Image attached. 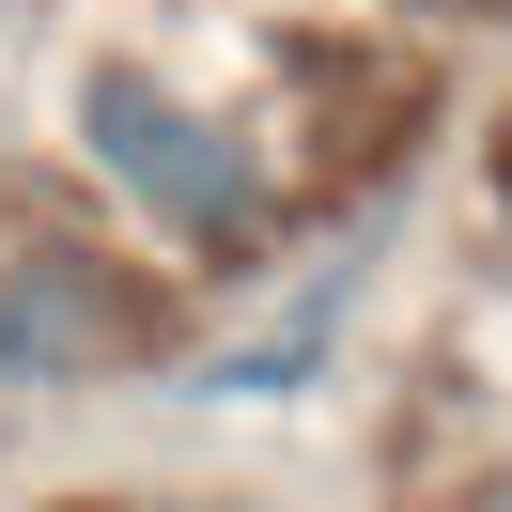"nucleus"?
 <instances>
[{
    "label": "nucleus",
    "instance_id": "nucleus-4",
    "mask_svg": "<svg viewBox=\"0 0 512 512\" xmlns=\"http://www.w3.org/2000/svg\"><path fill=\"white\" fill-rule=\"evenodd\" d=\"M140 512H233V497H140Z\"/></svg>",
    "mask_w": 512,
    "mask_h": 512
},
{
    "label": "nucleus",
    "instance_id": "nucleus-3",
    "mask_svg": "<svg viewBox=\"0 0 512 512\" xmlns=\"http://www.w3.org/2000/svg\"><path fill=\"white\" fill-rule=\"evenodd\" d=\"M342 326H357V264H311V280H295V311H264V326H233L218 357H187V388H171V404H295V388L342 357Z\"/></svg>",
    "mask_w": 512,
    "mask_h": 512
},
{
    "label": "nucleus",
    "instance_id": "nucleus-2",
    "mask_svg": "<svg viewBox=\"0 0 512 512\" xmlns=\"http://www.w3.org/2000/svg\"><path fill=\"white\" fill-rule=\"evenodd\" d=\"M125 357V280L94 249H0V404H63Z\"/></svg>",
    "mask_w": 512,
    "mask_h": 512
},
{
    "label": "nucleus",
    "instance_id": "nucleus-5",
    "mask_svg": "<svg viewBox=\"0 0 512 512\" xmlns=\"http://www.w3.org/2000/svg\"><path fill=\"white\" fill-rule=\"evenodd\" d=\"M497 512H512V497H497Z\"/></svg>",
    "mask_w": 512,
    "mask_h": 512
},
{
    "label": "nucleus",
    "instance_id": "nucleus-1",
    "mask_svg": "<svg viewBox=\"0 0 512 512\" xmlns=\"http://www.w3.org/2000/svg\"><path fill=\"white\" fill-rule=\"evenodd\" d=\"M78 140H94V171L171 233V249H233V233L264 218V156L218 125V109L156 94L140 63H94V78H78Z\"/></svg>",
    "mask_w": 512,
    "mask_h": 512
}]
</instances>
